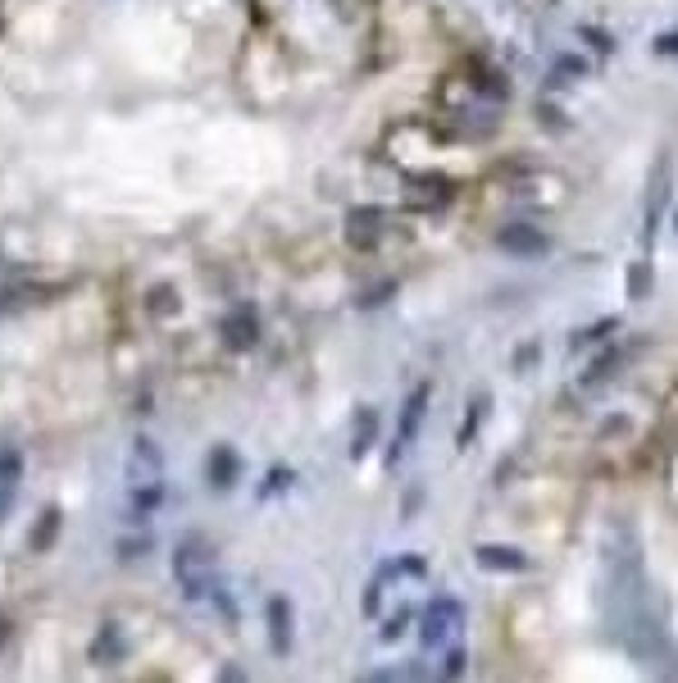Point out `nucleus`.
Masks as SVG:
<instances>
[{
	"mask_svg": "<svg viewBox=\"0 0 678 683\" xmlns=\"http://www.w3.org/2000/svg\"><path fill=\"white\" fill-rule=\"evenodd\" d=\"M173 569H178V583H182L187 597H210L214 583H219L214 579V556H210L205 542H182L173 551Z\"/></svg>",
	"mask_w": 678,
	"mask_h": 683,
	"instance_id": "1",
	"label": "nucleus"
},
{
	"mask_svg": "<svg viewBox=\"0 0 678 683\" xmlns=\"http://www.w3.org/2000/svg\"><path fill=\"white\" fill-rule=\"evenodd\" d=\"M460 624H465V606L451 597H437L419 619V638H424V647H451L460 638Z\"/></svg>",
	"mask_w": 678,
	"mask_h": 683,
	"instance_id": "2",
	"label": "nucleus"
},
{
	"mask_svg": "<svg viewBox=\"0 0 678 683\" xmlns=\"http://www.w3.org/2000/svg\"><path fill=\"white\" fill-rule=\"evenodd\" d=\"M424 406H428V383H419L415 392H410V401H406V411H401V429H397V442H392V451H388V465H397L401 460V451L415 442V429L424 424Z\"/></svg>",
	"mask_w": 678,
	"mask_h": 683,
	"instance_id": "3",
	"label": "nucleus"
},
{
	"mask_svg": "<svg viewBox=\"0 0 678 683\" xmlns=\"http://www.w3.org/2000/svg\"><path fill=\"white\" fill-rule=\"evenodd\" d=\"M496 246H501V251H515V255H524V260H528V255H546V251H551V237H546V233H537L533 223H510V228H501V233H496Z\"/></svg>",
	"mask_w": 678,
	"mask_h": 683,
	"instance_id": "4",
	"label": "nucleus"
},
{
	"mask_svg": "<svg viewBox=\"0 0 678 683\" xmlns=\"http://www.w3.org/2000/svg\"><path fill=\"white\" fill-rule=\"evenodd\" d=\"M269 642L278 656L291 651V601L287 597H273L269 601Z\"/></svg>",
	"mask_w": 678,
	"mask_h": 683,
	"instance_id": "5",
	"label": "nucleus"
},
{
	"mask_svg": "<svg viewBox=\"0 0 678 683\" xmlns=\"http://www.w3.org/2000/svg\"><path fill=\"white\" fill-rule=\"evenodd\" d=\"M378 233H383V210L360 205V210H351V214H347V237H351L356 246H369Z\"/></svg>",
	"mask_w": 678,
	"mask_h": 683,
	"instance_id": "6",
	"label": "nucleus"
},
{
	"mask_svg": "<svg viewBox=\"0 0 678 683\" xmlns=\"http://www.w3.org/2000/svg\"><path fill=\"white\" fill-rule=\"evenodd\" d=\"M223 337H228V347H255V337H260V328H255V310H251V305H241L237 314H228V319H223Z\"/></svg>",
	"mask_w": 678,
	"mask_h": 683,
	"instance_id": "7",
	"label": "nucleus"
},
{
	"mask_svg": "<svg viewBox=\"0 0 678 683\" xmlns=\"http://www.w3.org/2000/svg\"><path fill=\"white\" fill-rule=\"evenodd\" d=\"M478 565H483V569L524 574V569H528V556H524V551H515V547H478Z\"/></svg>",
	"mask_w": 678,
	"mask_h": 683,
	"instance_id": "8",
	"label": "nucleus"
},
{
	"mask_svg": "<svg viewBox=\"0 0 678 683\" xmlns=\"http://www.w3.org/2000/svg\"><path fill=\"white\" fill-rule=\"evenodd\" d=\"M19 470H24V460H19L15 451H0V520H5V510H10V501H15Z\"/></svg>",
	"mask_w": 678,
	"mask_h": 683,
	"instance_id": "9",
	"label": "nucleus"
},
{
	"mask_svg": "<svg viewBox=\"0 0 678 683\" xmlns=\"http://www.w3.org/2000/svg\"><path fill=\"white\" fill-rule=\"evenodd\" d=\"M237 470H241V460H237V451H228V447H219V451L210 456V479H214V488H228V483L237 479Z\"/></svg>",
	"mask_w": 678,
	"mask_h": 683,
	"instance_id": "10",
	"label": "nucleus"
},
{
	"mask_svg": "<svg viewBox=\"0 0 678 683\" xmlns=\"http://www.w3.org/2000/svg\"><path fill=\"white\" fill-rule=\"evenodd\" d=\"M55 538H60V510L51 506V510H42V520H37V529H33V551H46Z\"/></svg>",
	"mask_w": 678,
	"mask_h": 683,
	"instance_id": "11",
	"label": "nucleus"
},
{
	"mask_svg": "<svg viewBox=\"0 0 678 683\" xmlns=\"http://www.w3.org/2000/svg\"><path fill=\"white\" fill-rule=\"evenodd\" d=\"M483 411H487V397H474V401H469V415H465V429H460V447L474 442V433H478V424H483Z\"/></svg>",
	"mask_w": 678,
	"mask_h": 683,
	"instance_id": "12",
	"label": "nucleus"
},
{
	"mask_svg": "<svg viewBox=\"0 0 678 683\" xmlns=\"http://www.w3.org/2000/svg\"><path fill=\"white\" fill-rule=\"evenodd\" d=\"M369 442H374V415H369V411H360V433H356V447H351V451H356V456H365V451H369Z\"/></svg>",
	"mask_w": 678,
	"mask_h": 683,
	"instance_id": "13",
	"label": "nucleus"
},
{
	"mask_svg": "<svg viewBox=\"0 0 678 683\" xmlns=\"http://www.w3.org/2000/svg\"><path fill=\"white\" fill-rule=\"evenodd\" d=\"M628 292H633V296H646V292H651V264H637V269L628 273Z\"/></svg>",
	"mask_w": 678,
	"mask_h": 683,
	"instance_id": "14",
	"label": "nucleus"
},
{
	"mask_svg": "<svg viewBox=\"0 0 678 683\" xmlns=\"http://www.w3.org/2000/svg\"><path fill=\"white\" fill-rule=\"evenodd\" d=\"M287 483H291V470H273V474H269V483L260 488V497H269V492H278V488H287Z\"/></svg>",
	"mask_w": 678,
	"mask_h": 683,
	"instance_id": "15",
	"label": "nucleus"
},
{
	"mask_svg": "<svg viewBox=\"0 0 678 683\" xmlns=\"http://www.w3.org/2000/svg\"><path fill=\"white\" fill-rule=\"evenodd\" d=\"M406 624H410V610H401V615H397V619H392V624L383 629V642H392V638H401V633H406Z\"/></svg>",
	"mask_w": 678,
	"mask_h": 683,
	"instance_id": "16",
	"label": "nucleus"
},
{
	"mask_svg": "<svg viewBox=\"0 0 678 683\" xmlns=\"http://www.w3.org/2000/svg\"><path fill=\"white\" fill-rule=\"evenodd\" d=\"M565 74H587V64L569 55V60H560V64H555V78H565Z\"/></svg>",
	"mask_w": 678,
	"mask_h": 683,
	"instance_id": "17",
	"label": "nucleus"
},
{
	"mask_svg": "<svg viewBox=\"0 0 678 683\" xmlns=\"http://www.w3.org/2000/svg\"><path fill=\"white\" fill-rule=\"evenodd\" d=\"M447 674H465V651H447Z\"/></svg>",
	"mask_w": 678,
	"mask_h": 683,
	"instance_id": "18",
	"label": "nucleus"
},
{
	"mask_svg": "<svg viewBox=\"0 0 678 683\" xmlns=\"http://www.w3.org/2000/svg\"><path fill=\"white\" fill-rule=\"evenodd\" d=\"M401 569H406V574H415V579H424V574H428V565H424V560H415V556H406V560H401Z\"/></svg>",
	"mask_w": 678,
	"mask_h": 683,
	"instance_id": "19",
	"label": "nucleus"
},
{
	"mask_svg": "<svg viewBox=\"0 0 678 683\" xmlns=\"http://www.w3.org/2000/svg\"><path fill=\"white\" fill-rule=\"evenodd\" d=\"M392 296V282H383V287H374L369 296H365V305H378V301H388Z\"/></svg>",
	"mask_w": 678,
	"mask_h": 683,
	"instance_id": "20",
	"label": "nucleus"
},
{
	"mask_svg": "<svg viewBox=\"0 0 678 683\" xmlns=\"http://www.w3.org/2000/svg\"><path fill=\"white\" fill-rule=\"evenodd\" d=\"M155 310H178V301H173V292H155Z\"/></svg>",
	"mask_w": 678,
	"mask_h": 683,
	"instance_id": "21",
	"label": "nucleus"
}]
</instances>
